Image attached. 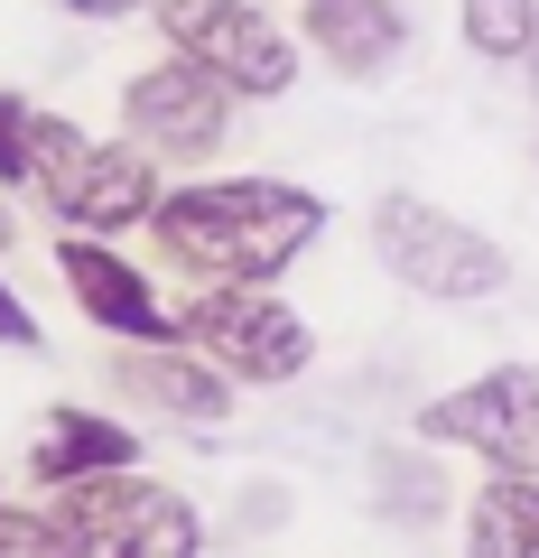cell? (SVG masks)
<instances>
[{
  "label": "cell",
  "mask_w": 539,
  "mask_h": 558,
  "mask_svg": "<svg viewBox=\"0 0 539 558\" xmlns=\"http://www.w3.org/2000/svg\"><path fill=\"white\" fill-rule=\"evenodd\" d=\"M140 233L196 289H252V279H280L317 252L326 196L298 178H252V168L242 178H186V186H159Z\"/></svg>",
  "instance_id": "obj_1"
},
{
  "label": "cell",
  "mask_w": 539,
  "mask_h": 558,
  "mask_svg": "<svg viewBox=\"0 0 539 558\" xmlns=\"http://www.w3.org/2000/svg\"><path fill=\"white\" fill-rule=\"evenodd\" d=\"M28 196L65 233H140L159 205V159L140 140H94L84 121L38 112L28 121Z\"/></svg>",
  "instance_id": "obj_2"
},
{
  "label": "cell",
  "mask_w": 539,
  "mask_h": 558,
  "mask_svg": "<svg viewBox=\"0 0 539 558\" xmlns=\"http://www.w3.org/2000/svg\"><path fill=\"white\" fill-rule=\"evenodd\" d=\"M38 512L57 531V558H196L205 549V512L177 484H149L140 465L47 484Z\"/></svg>",
  "instance_id": "obj_3"
},
{
  "label": "cell",
  "mask_w": 539,
  "mask_h": 558,
  "mask_svg": "<svg viewBox=\"0 0 539 558\" xmlns=\"http://www.w3.org/2000/svg\"><path fill=\"white\" fill-rule=\"evenodd\" d=\"M372 260L391 270V289L428 307H483L512 289V252H502L483 223L446 215L428 196H381L372 205Z\"/></svg>",
  "instance_id": "obj_4"
},
{
  "label": "cell",
  "mask_w": 539,
  "mask_h": 558,
  "mask_svg": "<svg viewBox=\"0 0 539 558\" xmlns=\"http://www.w3.org/2000/svg\"><path fill=\"white\" fill-rule=\"evenodd\" d=\"M177 336L196 344L205 363H223L242 391H289V381L317 363V326H307L270 279H252V289H196V299L177 307Z\"/></svg>",
  "instance_id": "obj_5"
},
{
  "label": "cell",
  "mask_w": 539,
  "mask_h": 558,
  "mask_svg": "<svg viewBox=\"0 0 539 558\" xmlns=\"http://www.w3.org/2000/svg\"><path fill=\"white\" fill-rule=\"evenodd\" d=\"M409 438L446 447V457H475L493 475H539V363H493V373L419 400Z\"/></svg>",
  "instance_id": "obj_6"
},
{
  "label": "cell",
  "mask_w": 539,
  "mask_h": 558,
  "mask_svg": "<svg viewBox=\"0 0 539 558\" xmlns=\"http://www.w3.org/2000/svg\"><path fill=\"white\" fill-rule=\"evenodd\" d=\"M149 20L177 57L223 75L242 102H280L298 84V38H289L260 0H149Z\"/></svg>",
  "instance_id": "obj_7"
},
{
  "label": "cell",
  "mask_w": 539,
  "mask_h": 558,
  "mask_svg": "<svg viewBox=\"0 0 539 558\" xmlns=\"http://www.w3.org/2000/svg\"><path fill=\"white\" fill-rule=\"evenodd\" d=\"M233 84L205 75L196 57H177L168 47L159 65H140V75L121 84V140H140L159 168H215L223 140H233Z\"/></svg>",
  "instance_id": "obj_8"
},
{
  "label": "cell",
  "mask_w": 539,
  "mask_h": 558,
  "mask_svg": "<svg viewBox=\"0 0 539 558\" xmlns=\"http://www.w3.org/2000/svg\"><path fill=\"white\" fill-rule=\"evenodd\" d=\"M57 270H65L75 307L102 326V336H121V344H177V307L159 299V279H149L140 260L112 252V233H65L57 242Z\"/></svg>",
  "instance_id": "obj_9"
},
{
  "label": "cell",
  "mask_w": 539,
  "mask_h": 558,
  "mask_svg": "<svg viewBox=\"0 0 539 558\" xmlns=\"http://www.w3.org/2000/svg\"><path fill=\"white\" fill-rule=\"evenodd\" d=\"M112 391L131 400V410L168 418V428H223L233 400H242V381L177 336V344H131V354L112 363Z\"/></svg>",
  "instance_id": "obj_10"
},
{
  "label": "cell",
  "mask_w": 539,
  "mask_h": 558,
  "mask_svg": "<svg viewBox=\"0 0 539 558\" xmlns=\"http://www.w3.org/2000/svg\"><path fill=\"white\" fill-rule=\"evenodd\" d=\"M298 38L317 47L326 75L381 84L409 57V10H400V0H298Z\"/></svg>",
  "instance_id": "obj_11"
},
{
  "label": "cell",
  "mask_w": 539,
  "mask_h": 558,
  "mask_svg": "<svg viewBox=\"0 0 539 558\" xmlns=\"http://www.w3.org/2000/svg\"><path fill=\"white\" fill-rule=\"evenodd\" d=\"M140 428L131 418H112V410H84V400H57V410L38 418V438H28V484H75V475H102V465H140Z\"/></svg>",
  "instance_id": "obj_12"
},
{
  "label": "cell",
  "mask_w": 539,
  "mask_h": 558,
  "mask_svg": "<svg viewBox=\"0 0 539 558\" xmlns=\"http://www.w3.org/2000/svg\"><path fill=\"white\" fill-rule=\"evenodd\" d=\"M372 502L381 521H400V531H428V521L456 512V484H446V447L409 438V447H372Z\"/></svg>",
  "instance_id": "obj_13"
},
{
  "label": "cell",
  "mask_w": 539,
  "mask_h": 558,
  "mask_svg": "<svg viewBox=\"0 0 539 558\" xmlns=\"http://www.w3.org/2000/svg\"><path fill=\"white\" fill-rule=\"evenodd\" d=\"M465 549L475 558H539V475H493L483 465L465 502Z\"/></svg>",
  "instance_id": "obj_14"
},
{
  "label": "cell",
  "mask_w": 539,
  "mask_h": 558,
  "mask_svg": "<svg viewBox=\"0 0 539 558\" xmlns=\"http://www.w3.org/2000/svg\"><path fill=\"white\" fill-rule=\"evenodd\" d=\"M456 38L483 65H520L539 38V0H456Z\"/></svg>",
  "instance_id": "obj_15"
},
{
  "label": "cell",
  "mask_w": 539,
  "mask_h": 558,
  "mask_svg": "<svg viewBox=\"0 0 539 558\" xmlns=\"http://www.w3.org/2000/svg\"><path fill=\"white\" fill-rule=\"evenodd\" d=\"M28 121H38V102L0 84V186H28Z\"/></svg>",
  "instance_id": "obj_16"
},
{
  "label": "cell",
  "mask_w": 539,
  "mask_h": 558,
  "mask_svg": "<svg viewBox=\"0 0 539 558\" xmlns=\"http://www.w3.org/2000/svg\"><path fill=\"white\" fill-rule=\"evenodd\" d=\"M0 558H57V531H47L38 502H10V494H0Z\"/></svg>",
  "instance_id": "obj_17"
},
{
  "label": "cell",
  "mask_w": 539,
  "mask_h": 558,
  "mask_svg": "<svg viewBox=\"0 0 539 558\" xmlns=\"http://www.w3.org/2000/svg\"><path fill=\"white\" fill-rule=\"evenodd\" d=\"M0 344H10V354H38V344H47V326H38V307H28L20 289H10V279H0Z\"/></svg>",
  "instance_id": "obj_18"
},
{
  "label": "cell",
  "mask_w": 539,
  "mask_h": 558,
  "mask_svg": "<svg viewBox=\"0 0 539 558\" xmlns=\"http://www.w3.org/2000/svg\"><path fill=\"white\" fill-rule=\"evenodd\" d=\"M65 20H94V28H112V20H149V0H57Z\"/></svg>",
  "instance_id": "obj_19"
},
{
  "label": "cell",
  "mask_w": 539,
  "mask_h": 558,
  "mask_svg": "<svg viewBox=\"0 0 539 558\" xmlns=\"http://www.w3.org/2000/svg\"><path fill=\"white\" fill-rule=\"evenodd\" d=\"M20 242V205H10V186H0V252Z\"/></svg>",
  "instance_id": "obj_20"
},
{
  "label": "cell",
  "mask_w": 539,
  "mask_h": 558,
  "mask_svg": "<svg viewBox=\"0 0 539 558\" xmlns=\"http://www.w3.org/2000/svg\"><path fill=\"white\" fill-rule=\"evenodd\" d=\"M520 75H530V94H539V38H530V57H520Z\"/></svg>",
  "instance_id": "obj_21"
}]
</instances>
